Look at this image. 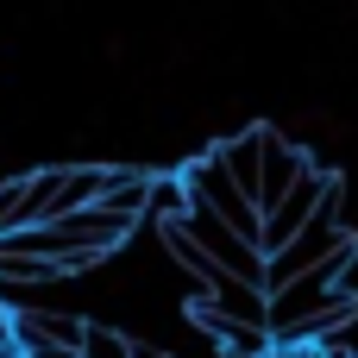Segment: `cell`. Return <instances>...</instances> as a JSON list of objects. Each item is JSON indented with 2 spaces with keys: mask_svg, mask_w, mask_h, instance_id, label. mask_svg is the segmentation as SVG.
I'll return each mask as SVG.
<instances>
[{
  "mask_svg": "<svg viewBox=\"0 0 358 358\" xmlns=\"http://www.w3.org/2000/svg\"><path fill=\"white\" fill-rule=\"evenodd\" d=\"M13 334H19L25 358L44 352V346H69V352H82L88 321H76V315H44V308H19V315H13Z\"/></svg>",
  "mask_w": 358,
  "mask_h": 358,
  "instance_id": "cell-4",
  "label": "cell"
},
{
  "mask_svg": "<svg viewBox=\"0 0 358 358\" xmlns=\"http://www.w3.org/2000/svg\"><path fill=\"white\" fill-rule=\"evenodd\" d=\"M334 182H340V176H327V170H315V164H308V170H302V176H296V182L264 208V252H277L283 239H296V233L315 220V208L334 195Z\"/></svg>",
  "mask_w": 358,
  "mask_h": 358,
  "instance_id": "cell-3",
  "label": "cell"
},
{
  "mask_svg": "<svg viewBox=\"0 0 358 358\" xmlns=\"http://www.w3.org/2000/svg\"><path fill=\"white\" fill-rule=\"evenodd\" d=\"M308 170V157H302V145H289L277 126H264V195H258V208H271L296 176Z\"/></svg>",
  "mask_w": 358,
  "mask_h": 358,
  "instance_id": "cell-6",
  "label": "cell"
},
{
  "mask_svg": "<svg viewBox=\"0 0 358 358\" xmlns=\"http://www.w3.org/2000/svg\"><path fill=\"white\" fill-rule=\"evenodd\" d=\"M25 182H31V176H13V182H0V233H13V227H19V208H25Z\"/></svg>",
  "mask_w": 358,
  "mask_h": 358,
  "instance_id": "cell-9",
  "label": "cell"
},
{
  "mask_svg": "<svg viewBox=\"0 0 358 358\" xmlns=\"http://www.w3.org/2000/svg\"><path fill=\"white\" fill-rule=\"evenodd\" d=\"M132 358H164V352H157V346H138V340H132Z\"/></svg>",
  "mask_w": 358,
  "mask_h": 358,
  "instance_id": "cell-11",
  "label": "cell"
},
{
  "mask_svg": "<svg viewBox=\"0 0 358 358\" xmlns=\"http://www.w3.org/2000/svg\"><path fill=\"white\" fill-rule=\"evenodd\" d=\"M189 208V182L182 176H151V208H145V220L157 227V220H176Z\"/></svg>",
  "mask_w": 358,
  "mask_h": 358,
  "instance_id": "cell-7",
  "label": "cell"
},
{
  "mask_svg": "<svg viewBox=\"0 0 358 358\" xmlns=\"http://www.w3.org/2000/svg\"><path fill=\"white\" fill-rule=\"evenodd\" d=\"M82 358H132V340H126V334H113V327H88Z\"/></svg>",
  "mask_w": 358,
  "mask_h": 358,
  "instance_id": "cell-8",
  "label": "cell"
},
{
  "mask_svg": "<svg viewBox=\"0 0 358 358\" xmlns=\"http://www.w3.org/2000/svg\"><path fill=\"white\" fill-rule=\"evenodd\" d=\"M334 358H346V352H334Z\"/></svg>",
  "mask_w": 358,
  "mask_h": 358,
  "instance_id": "cell-12",
  "label": "cell"
},
{
  "mask_svg": "<svg viewBox=\"0 0 358 358\" xmlns=\"http://www.w3.org/2000/svg\"><path fill=\"white\" fill-rule=\"evenodd\" d=\"M352 258H358V239H340L321 264H308L302 277H289L283 289H271V334H283V327H296L308 308L334 302V296H340V277L352 271Z\"/></svg>",
  "mask_w": 358,
  "mask_h": 358,
  "instance_id": "cell-1",
  "label": "cell"
},
{
  "mask_svg": "<svg viewBox=\"0 0 358 358\" xmlns=\"http://www.w3.org/2000/svg\"><path fill=\"white\" fill-rule=\"evenodd\" d=\"M220 151V164L233 170V182L258 201L264 195V126H252V132H233V138H220L214 145Z\"/></svg>",
  "mask_w": 358,
  "mask_h": 358,
  "instance_id": "cell-5",
  "label": "cell"
},
{
  "mask_svg": "<svg viewBox=\"0 0 358 358\" xmlns=\"http://www.w3.org/2000/svg\"><path fill=\"white\" fill-rule=\"evenodd\" d=\"M182 182H189V201H201V208H214L220 220H233L252 245H264V208L233 182V170L220 164V151H208V157H195L189 170H182Z\"/></svg>",
  "mask_w": 358,
  "mask_h": 358,
  "instance_id": "cell-2",
  "label": "cell"
},
{
  "mask_svg": "<svg viewBox=\"0 0 358 358\" xmlns=\"http://www.w3.org/2000/svg\"><path fill=\"white\" fill-rule=\"evenodd\" d=\"M271 358H334V352H327V346H315V340H277Z\"/></svg>",
  "mask_w": 358,
  "mask_h": 358,
  "instance_id": "cell-10",
  "label": "cell"
}]
</instances>
